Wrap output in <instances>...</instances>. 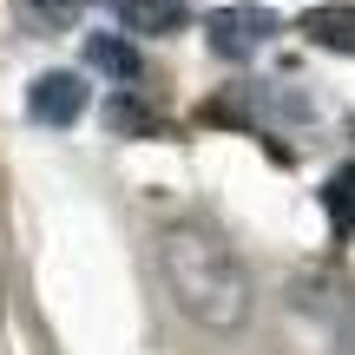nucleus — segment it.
<instances>
[{"mask_svg":"<svg viewBox=\"0 0 355 355\" xmlns=\"http://www.w3.org/2000/svg\"><path fill=\"white\" fill-rule=\"evenodd\" d=\"M158 270H165L178 309H184L191 322H204V329H217V336L250 322V277H243V263L230 257V243L217 237V230L171 224L165 237H158Z\"/></svg>","mask_w":355,"mask_h":355,"instance_id":"1","label":"nucleus"},{"mask_svg":"<svg viewBox=\"0 0 355 355\" xmlns=\"http://www.w3.org/2000/svg\"><path fill=\"white\" fill-rule=\"evenodd\" d=\"M277 33H283V20L270 7H257V0H237V7L204 13V40H211L217 60H250V53H263Z\"/></svg>","mask_w":355,"mask_h":355,"instance_id":"2","label":"nucleus"},{"mask_svg":"<svg viewBox=\"0 0 355 355\" xmlns=\"http://www.w3.org/2000/svg\"><path fill=\"white\" fill-rule=\"evenodd\" d=\"M86 105H92L86 73H66V66H53V73H40L33 86H26V119H33V125H46V132L79 125V119H86Z\"/></svg>","mask_w":355,"mask_h":355,"instance_id":"3","label":"nucleus"},{"mask_svg":"<svg viewBox=\"0 0 355 355\" xmlns=\"http://www.w3.org/2000/svg\"><path fill=\"white\" fill-rule=\"evenodd\" d=\"M112 13H119L125 33H145V40H171V33H184V20H191L184 0H112Z\"/></svg>","mask_w":355,"mask_h":355,"instance_id":"4","label":"nucleus"},{"mask_svg":"<svg viewBox=\"0 0 355 355\" xmlns=\"http://www.w3.org/2000/svg\"><path fill=\"white\" fill-rule=\"evenodd\" d=\"M86 73H105L112 86H139L145 79V60L125 33H86Z\"/></svg>","mask_w":355,"mask_h":355,"instance_id":"5","label":"nucleus"},{"mask_svg":"<svg viewBox=\"0 0 355 355\" xmlns=\"http://www.w3.org/2000/svg\"><path fill=\"white\" fill-rule=\"evenodd\" d=\"M296 33L322 53H355V7H309L296 13Z\"/></svg>","mask_w":355,"mask_h":355,"instance_id":"6","label":"nucleus"},{"mask_svg":"<svg viewBox=\"0 0 355 355\" xmlns=\"http://www.w3.org/2000/svg\"><path fill=\"white\" fill-rule=\"evenodd\" d=\"M105 132H112V139H165V119H158L139 92H112V99H105Z\"/></svg>","mask_w":355,"mask_h":355,"instance_id":"7","label":"nucleus"},{"mask_svg":"<svg viewBox=\"0 0 355 355\" xmlns=\"http://www.w3.org/2000/svg\"><path fill=\"white\" fill-rule=\"evenodd\" d=\"M322 211H329L336 230H355V165H343L329 184H322Z\"/></svg>","mask_w":355,"mask_h":355,"instance_id":"8","label":"nucleus"},{"mask_svg":"<svg viewBox=\"0 0 355 355\" xmlns=\"http://www.w3.org/2000/svg\"><path fill=\"white\" fill-rule=\"evenodd\" d=\"M26 20L40 26V33H66V26L79 20V0H20Z\"/></svg>","mask_w":355,"mask_h":355,"instance_id":"9","label":"nucleus"}]
</instances>
